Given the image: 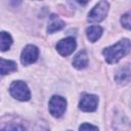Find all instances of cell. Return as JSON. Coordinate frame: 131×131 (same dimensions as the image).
I'll list each match as a JSON object with an SVG mask.
<instances>
[{
	"label": "cell",
	"mask_w": 131,
	"mask_h": 131,
	"mask_svg": "<svg viewBox=\"0 0 131 131\" xmlns=\"http://www.w3.org/2000/svg\"><path fill=\"white\" fill-rule=\"evenodd\" d=\"M49 113L54 118H59L67 110V100L60 95H53L48 103Z\"/></svg>",
	"instance_id": "4"
},
{
	"label": "cell",
	"mask_w": 131,
	"mask_h": 131,
	"mask_svg": "<svg viewBox=\"0 0 131 131\" xmlns=\"http://www.w3.org/2000/svg\"><path fill=\"white\" fill-rule=\"evenodd\" d=\"M73 66L77 70H83L88 66V55L85 50L79 51L73 58Z\"/></svg>",
	"instance_id": "8"
},
{
	"label": "cell",
	"mask_w": 131,
	"mask_h": 131,
	"mask_svg": "<svg viewBox=\"0 0 131 131\" xmlns=\"http://www.w3.org/2000/svg\"><path fill=\"white\" fill-rule=\"evenodd\" d=\"M64 27V23L56 15V14H51L49 16V24L47 28V33L52 34L56 31L61 30Z\"/></svg>",
	"instance_id": "10"
},
{
	"label": "cell",
	"mask_w": 131,
	"mask_h": 131,
	"mask_svg": "<svg viewBox=\"0 0 131 131\" xmlns=\"http://www.w3.org/2000/svg\"><path fill=\"white\" fill-rule=\"evenodd\" d=\"M76 46H77L76 40L73 37H68L58 41V43L56 44V50L60 55L68 56L74 52Z\"/></svg>",
	"instance_id": "6"
},
{
	"label": "cell",
	"mask_w": 131,
	"mask_h": 131,
	"mask_svg": "<svg viewBox=\"0 0 131 131\" xmlns=\"http://www.w3.org/2000/svg\"><path fill=\"white\" fill-rule=\"evenodd\" d=\"M121 25L127 29V30H131V11H128L126 13H124L122 16H121Z\"/></svg>",
	"instance_id": "14"
},
{
	"label": "cell",
	"mask_w": 131,
	"mask_h": 131,
	"mask_svg": "<svg viewBox=\"0 0 131 131\" xmlns=\"http://www.w3.org/2000/svg\"><path fill=\"white\" fill-rule=\"evenodd\" d=\"M130 79H131V70L128 67L119 69L115 75V81L121 85L128 83L130 81Z\"/></svg>",
	"instance_id": "9"
},
{
	"label": "cell",
	"mask_w": 131,
	"mask_h": 131,
	"mask_svg": "<svg viewBox=\"0 0 131 131\" xmlns=\"http://www.w3.org/2000/svg\"><path fill=\"white\" fill-rule=\"evenodd\" d=\"M17 70V66L14 61L1 58L0 59V73L2 76L10 74L12 72H15Z\"/></svg>",
	"instance_id": "11"
},
{
	"label": "cell",
	"mask_w": 131,
	"mask_h": 131,
	"mask_svg": "<svg viewBox=\"0 0 131 131\" xmlns=\"http://www.w3.org/2000/svg\"><path fill=\"white\" fill-rule=\"evenodd\" d=\"M79 131H99V130L94 125H91L89 123H83L79 127Z\"/></svg>",
	"instance_id": "15"
},
{
	"label": "cell",
	"mask_w": 131,
	"mask_h": 131,
	"mask_svg": "<svg viewBox=\"0 0 131 131\" xmlns=\"http://www.w3.org/2000/svg\"><path fill=\"white\" fill-rule=\"evenodd\" d=\"M131 49V42L129 39H122L118 43L108 46L102 50V54L107 63H116L122 57L127 55Z\"/></svg>",
	"instance_id": "1"
},
{
	"label": "cell",
	"mask_w": 131,
	"mask_h": 131,
	"mask_svg": "<svg viewBox=\"0 0 131 131\" xmlns=\"http://www.w3.org/2000/svg\"><path fill=\"white\" fill-rule=\"evenodd\" d=\"M98 97L94 94H84L79 102V108L83 112H94L97 108Z\"/></svg>",
	"instance_id": "7"
},
{
	"label": "cell",
	"mask_w": 131,
	"mask_h": 131,
	"mask_svg": "<svg viewBox=\"0 0 131 131\" xmlns=\"http://www.w3.org/2000/svg\"><path fill=\"white\" fill-rule=\"evenodd\" d=\"M108 7H110L108 2H106V1H100V2H98L90 10V12L88 13V17H87L88 21L91 23V24L102 21L105 18L107 12H108Z\"/></svg>",
	"instance_id": "3"
},
{
	"label": "cell",
	"mask_w": 131,
	"mask_h": 131,
	"mask_svg": "<svg viewBox=\"0 0 131 131\" xmlns=\"http://www.w3.org/2000/svg\"><path fill=\"white\" fill-rule=\"evenodd\" d=\"M102 35V28L99 26H90L86 29V36L90 42H96Z\"/></svg>",
	"instance_id": "12"
},
{
	"label": "cell",
	"mask_w": 131,
	"mask_h": 131,
	"mask_svg": "<svg viewBox=\"0 0 131 131\" xmlns=\"http://www.w3.org/2000/svg\"><path fill=\"white\" fill-rule=\"evenodd\" d=\"M9 92L12 97L20 101H28L31 98V92L28 85L20 80L13 81L9 87Z\"/></svg>",
	"instance_id": "2"
},
{
	"label": "cell",
	"mask_w": 131,
	"mask_h": 131,
	"mask_svg": "<svg viewBox=\"0 0 131 131\" xmlns=\"http://www.w3.org/2000/svg\"><path fill=\"white\" fill-rule=\"evenodd\" d=\"M1 131H25V128L21 125L12 124V125H8V126L4 127Z\"/></svg>",
	"instance_id": "16"
},
{
	"label": "cell",
	"mask_w": 131,
	"mask_h": 131,
	"mask_svg": "<svg viewBox=\"0 0 131 131\" xmlns=\"http://www.w3.org/2000/svg\"><path fill=\"white\" fill-rule=\"evenodd\" d=\"M39 55V49L35 45H27L20 54V61L24 66H29L31 63H34Z\"/></svg>",
	"instance_id": "5"
},
{
	"label": "cell",
	"mask_w": 131,
	"mask_h": 131,
	"mask_svg": "<svg viewBox=\"0 0 131 131\" xmlns=\"http://www.w3.org/2000/svg\"><path fill=\"white\" fill-rule=\"evenodd\" d=\"M0 36H1V42H0L1 51H6L7 49L10 48V46L12 44V38L8 33H6L4 31H2L0 33Z\"/></svg>",
	"instance_id": "13"
}]
</instances>
